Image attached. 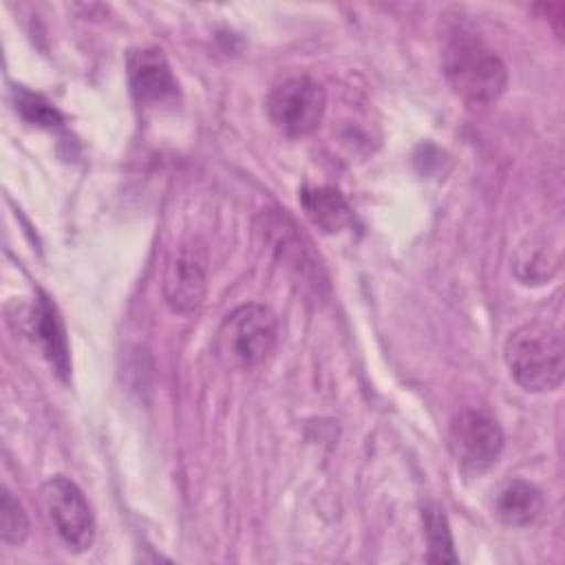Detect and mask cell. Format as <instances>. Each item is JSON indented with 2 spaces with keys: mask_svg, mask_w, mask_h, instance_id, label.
<instances>
[{
  "mask_svg": "<svg viewBox=\"0 0 565 565\" xmlns=\"http://www.w3.org/2000/svg\"><path fill=\"white\" fill-rule=\"evenodd\" d=\"M424 534L428 543V561L430 563H455L457 554L452 547V534L448 527V519L437 503H428L424 508Z\"/></svg>",
  "mask_w": 565,
  "mask_h": 565,
  "instance_id": "obj_13",
  "label": "cell"
},
{
  "mask_svg": "<svg viewBox=\"0 0 565 565\" xmlns=\"http://www.w3.org/2000/svg\"><path fill=\"white\" fill-rule=\"evenodd\" d=\"M505 364L521 388L532 393L556 391L565 375L561 331L543 320L516 327L505 340Z\"/></svg>",
  "mask_w": 565,
  "mask_h": 565,
  "instance_id": "obj_1",
  "label": "cell"
},
{
  "mask_svg": "<svg viewBox=\"0 0 565 565\" xmlns=\"http://www.w3.org/2000/svg\"><path fill=\"white\" fill-rule=\"evenodd\" d=\"M444 73L452 90L470 104L494 102L508 84L501 57L483 42L463 33L446 44Z\"/></svg>",
  "mask_w": 565,
  "mask_h": 565,
  "instance_id": "obj_2",
  "label": "cell"
},
{
  "mask_svg": "<svg viewBox=\"0 0 565 565\" xmlns=\"http://www.w3.org/2000/svg\"><path fill=\"white\" fill-rule=\"evenodd\" d=\"M35 324H38V338L53 362V366L66 375L68 373V351H66V338H64V327L60 322V316L55 307L49 302V298H42L35 311Z\"/></svg>",
  "mask_w": 565,
  "mask_h": 565,
  "instance_id": "obj_12",
  "label": "cell"
},
{
  "mask_svg": "<svg viewBox=\"0 0 565 565\" xmlns=\"http://www.w3.org/2000/svg\"><path fill=\"white\" fill-rule=\"evenodd\" d=\"M278 324L263 305H241L230 311L216 333V353L227 366L252 369L263 364L276 349Z\"/></svg>",
  "mask_w": 565,
  "mask_h": 565,
  "instance_id": "obj_3",
  "label": "cell"
},
{
  "mask_svg": "<svg viewBox=\"0 0 565 565\" xmlns=\"http://www.w3.org/2000/svg\"><path fill=\"white\" fill-rule=\"evenodd\" d=\"M15 104H18V110L29 121L44 124V126H51L53 121H57V110L51 104H46L40 95H33L29 90H18L15 93Z\"/></svg>",
  "mask_w": 565,
  "mask_h": 565,
  "instance_id": "obj_15",
  "label": "cell"
},
{
  "mask_svg": "<svg viewBox=\"0 0 565 565\" xmlns=\"http://www.w3.org/2000/svg\"><path fill=\"white\" fill-rule=\"evenodd\" d=\"M448 448L461 472L479 477L497 463L503 450V433L488 413L468 408L452 417Z\"/></svg>",
  "mask_w": 565,
  "mask_h": 565,
  "instance_id": "obj_6",
  "label": "cell"
},
{
  "mask_svg": "<svg viewBox=\"0 0 565 565\" xmlns=\"http://www.w3.org/2000/svg\"><path fill=\"white\" fill-rule=\"evenodd\" d=\"M40 508L57 536L73 552H84L95 539V519L82 490L66 477L57 475L42 483Z\"/></svg>",
  "mask_w": 565,
  "mask_h": 565,
  "instance_id": "obj_5",
  "label": "cell"
},
{
  "mask_svg": "<svg viewBox=\"0 0 565 565\" xmlns=\"http://www.w3.org/2000/svg\"><path fill=\"white\" fill-rule=\"evenodd\" d=\"M300 199L307 216L327 232H338L351 221L347 201L333 188H311L305 190Z\"/></svg>",
  "mask_w": 565,
  "mask_h": 565,
  "instance_id": "obj_11",
  "label": "cell"
},
{
  "mask_svg": "<svg viewBox=\"0 0 565 565\" xmlns=\"http://www.w3.org/2000/svg\"><path fill=\"white\" fill-rule=\"evenodd\" d=\"M269 236H271V245L274 252L278 254V258L291 269L296 271L302 280H311L313 287L320 285V265L316 263L309 243L305 241V236L296 230L294 221L287 218L285 214H276L269 223H267Z\"/></svg>",
  "mask_w": 565,
  "mask_h": 565,
  "instance_id": "obj_9",
  "label": "cell"
},
{
  "mask_svg": "<svg viewBox=\"0 0 565 565\" xmlns=\"http://www.w3.org/2000/svg\"><path fill=\"white\" fill-rule=\"evenodd\" d=\"M207 291V260L201 247L179 245L163 271V298L177 313L196 311Z\"/></svg>",
  "mask_w": 565,
  "mask_h": 565,
  "instance_id": "obj_7",
  "label": "cell"
},
{
  "mask_svg": "<svg viewBox=\"0 0 565 565\" xmlns=\"http://www.w3.org/2000/svg\"><path fill=\"white\" fill-rule=\"evenodd\" d=\"M29 534V516L22 503L2 488L0 497V536L7 545H20Z\"/></svg>",
  "mask_w": 565,
  "mask_h": 565,
  "instance_id": "obj_14",
  "label": "cell"
},
{
  "mask_svg": "<svg viewBox=\"0 0 565 565\" xmlns=\"http://www.w3.org/2000/svg\"><path fill=\"white\" fill-rule=\"evenodd\" d=\"M543 510L541 490L523 479L510 481L494 501L497 516L512 527H525L539 519Z\"/></svg>",
  "mask_w": 565,
  "mask_h": 565,
  "instance_id": "obj_10",
  "label": "cell"
},
{
  "mask_svg": "<svg viewBox=\"0 0 565 565\" xmlns=\"http://www.w3.org/2000/svg\"><path fill=\"white\" fill-rule=\"evenodd\" d=\"M132 93L143 104H163L177 95V79L159 49H139L128 57Z\"/></svg>",
  "mask_w": 565,
  "mask_h": 565,
  "instance_id": "obj_8",
  "label": "cell"
},
{
  "mask_svg": "<svg viewBox=\"0 0 565 565\" xmlns=\"http://www.w3.org/2000/svg\"><path fill=\"white\" fill-rule=\"evenodd\" d=\"M324 106V88L307 75L287 77L267 95V115L271 124L287 137L313 132L322 121Z\"/></svg>",
  "mask_w": 565,
  "mask_h": 565,
  "instance_id": "obj_4",
  "label": "cell"
}]
</instances>
